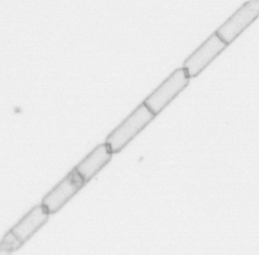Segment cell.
<instances>
[{
  "mask_svg": "<svg viewBox=\"0 0 259 255\" xmlns=\"http://www.w3.org/2000/svg\"><path fill=\"white\" fill-rule=\"evenodd\" d=\"M155 117L143 102L109 133L106 143L110 146L114 154L121 152Z\"/></svg>",
  "mask_w": 259,
  "mask_h": 255,
  "instance_id": "obj_1",
  "label": "cell"
},
{
  "mask_svg": "<svg viewBox=\"0 0 259 255\" xmlns=\"http://www.w3.org/2000/svg\"><path fill=\"white\" fill-rule=\"evenodd\" d=\"M190 81L185 68H177L145 99L143 103L157 116L188 86Z\"/></svg>",
  "mask_w": 259,
  "mask_h": 255,
  "instance_id": "obj_2",
  "label": "cell"
},
{
  "mask_svg": "<svg viewBox=\"0 0 259 255\" xmlns=\"http://www.w3.org/2000/svg\"><path fill=\"white\" fill-rule=\"evenodd\" d=\"M86 185L83 177L74 168L42 198L41 204L50 214H54L71 201Z\"/></svg>",
  "mask_w": 259,
  "mask_h": 255,
  "instance_id": "obj_3",
  "label": "cell"
},
{
  "mask_svg": "<svg viewBox=\"0 0 259 255\" xmlns=\"http://www.w3.org/2000/svg\"><path fill=\"white\" fill-rule=\"evenodd\" d=\"M258 0L246 2L216 30L215 33L225 44L230 45L258 19Z\"/></svg>",
  "mask_w": 259,
  "mask_h": 255,
  "instance_id": "obj_4",
  "label": "cell"
},
{
  "mask_svg": "<svg viewBox=\"0 0 259 255\" xmlns=\"http://www.w3.org/2000/svg\"><path fill=\"white\" fill-rule=\"evenodd\" d=\"M228 47L214 32L185 59L183 68L187 70L190 79L196 77Z\"/></svg>",
  "mask_w": 259,
  "mask_h": 255,
  "instance_id": "obj_5",
  "label": "cell"
},
{
  "mask_svg": "<svg viewBox=\"0 0 259 255\" xmlns=\"http://www.w3.org/2000/svg\"><path fill=\"white\" fill-rule=\"evenodd\" d=\"M50 216L42 204H36L9 230L24 245L47 224Z\"/></svg>",
  "mask_w": 259,
  "mask_h": 255,
  "instance_id": "obj_6",
  "label": "cell"
},
{
  "mask_svg": "<svg viewBox=\"0 0 259 255\" xmlns=\"http://www.w3.org/2000/svg\"><path fill=\"white\" fill-rule=\"evenodd\" d=\"M113 154L108 143H100L74 168L88 184L112 160Z\"/></svg>",
  "mask_w": 259,
  "mask_h": 255,
  "instance_id": "obj_7",
  "label": "cell"
},
{
  "mask_svg": "<svg viewBox=\"0 0 259 255\" xmlns=\"http://www.w3.org/2000/svg\"><path fill=\"white\" fill-rule=\"evenodd\" d=\"M23 244L20 242L19 239L10 231L7 232L3 236L0 245L1 254H12L14 251H17L22 247Z\"/></svg>",
  "mask_w": 259,
  "mask_h": 255,
  "instance_id": "obj_8",
  "label": "cell"
}]
</instances>
